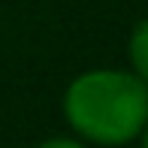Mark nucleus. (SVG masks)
Listing matches in <instances>:
<instances>
[{
	"label": "nucleus",
	"instance_id": "obj_1",
	"mask_svg": "<svg viewBox=\"0 0 148 148\" xmlns=\"http://www.w3.org/2000/svg\"><path fill=\"white\" fill-rule=\"evenodd\" d=\"M66 118L97 142H127L148 124V85L127 73H85L66 91Z\"/></svg>",
	"mask_w": 148,
	"mask_h": 148
},
{
	"label": "nucleus",
	"instance_id": "obj_2",
	"mask_svg": "<svg viewBox=\"0 0 148 148\" xmlns=\"http://www.w3.org/2000/svg\"><path fill=\"white\" fill-rule=\"evenodd\" d=\"M130 58H133L136 73L148 82V18L133 30V36H130Z\"/></svg>",
	"mask_w": 148,
	"mask_h": 148
},
{
	"label": "nucleus",
	"instance_id": "obj_3",
	"mask_svg": "<svg viewBox=\"0 0 148 148\" xmlns=\"http://www.w3.org/2000/svg\"><path fill=\"white\" fill-rule=\"evenodd\" d=\"M42 148H82L79 142H70V139H51V142H45Z\"/></svg>",
	"mask_w": 148,
	"mask_h": 148
},
{
	"label": "nucleus",
	"instance_id": "obj_4",
	"mask_svg": "<svg viewBox=\"0 0 148 148\" xmlns=\"http://www.w3.org/2000/svg\"><path fill=\"white\" fill-rule=\"evenodd\" d=\"M145 148H148V130H145Z\"/></svg>",
	"mask_w": 148,
	"mask_h": 148
}]
</instances>
